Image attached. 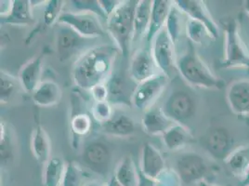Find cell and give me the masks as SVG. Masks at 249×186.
<instances>
[{"label": "cell", "mask_w": 249, "mask_h": 186, "mask_svg": "<svg viewBox=\"0 0 249 186\" xmlns=\"http://www.w3.org/2000/svg\"><path fill=\"white\" fill-rule=\"evenodd\" d=\"M174 3L181 12L186 14L188 18L203 23L213 39L218 38V25L209 15L204 2L197 0H177Z\"/></svg>", "instance_id": "obj_12"}, {"label": "cell", "mask_w": 249, "mask_h": 186, "mask_svg": "<svg viewBox=\"0 0 249 186\" xmlns=\"http://www.w3.org/2000/svg\"><path fill=\"white\" fill-rule=\"evenodd\" d=\"M156 66L152 52L147 49H140L134 53L129 64V77L137 83L144 82L160 72Z\"/></svg>", "instance_id": "obj_11"}, {"label": "cell", "mask_w": 249, "mask_h": 186, "mask_svg": "<svg viewBox=\"0 0 249 186\" xmlns=\"http://www.w3.org/2000/svg\"><path fill=\"white\" fill-rule=\"evenodd\" d=\"M151 52L160 73L166 74L170 79L177 71V57L175 43L168 35L166 27L155 37Z\"/></svg>", "instance_id": "obj_4"}, {"label": "cell", "mask_w": 249, "mask_h": 186, "mask_svg": "<svg viewBox=\"0 0 249 186\" xmlns=\"http://www.w3.org/2000/svg\"><path fill=\"white\" fill-rule=\"evenodd\" d=\"M70 3L74 9L73 11L91 13L101 19H104L105 21L108 19L100 4V0H73L70 1Z\"/></svg>", "instance_id": "obj_32"}, {"label": "cell", "mask_w": 249, "mask_h": 186, "mask_svg": "<svg viewBox=\"0 0 249 186\" xmlns=\"http://www.w3.org/2000/svg\"><path fill=\"white\" fill-rule=\"evenodd\" d=\"M83 186H107V184H104V182L95 179L89 182H87Z\"/></svg>", "instance_id": "obj_43"}, {"label": "cell", "mask_w": 249, "mask_h": 186, "mask_svg": "<svg viewBox=\"0 0 249 186\" xmlns=\"http://www.w3.org/2000/svg\"><path fill=\"white\" fill-rule=\"evenodd\" d=\"M101 130L105 134L114 137H129L135 132V122L127 114H114L109 121L101 125Z\"/></svg>", "instance_id": "obj_22"}, {"label": "cell", "mask_w": 249, "mask_h": 186, "mask_svg": "<svg viewBox=\"0 0 249 186\" xmlns=\"http://www.w3.org/2000/svg\"><path fill=\"white\" fill-rule=\"evenodd\" d=\"M91 96L93 98L94 102H104V101H108L109 97V93L108 89L105 83L99 84L96 87L90 91Z\"/></svg>", "instance_id": "obj_40"}, {"label": "cell", "mask_w": 249, "mask_h": 186, "mask_svg": "<svg viewBox=\"0 0 249 186\" xmlns=\"http://www.w3.org/2000/svg\"><path fill=\"white\" fill-rule=\"evenodd\" d=\"M177 172L182 183L192 185L206 180L210 167L208 161L197 153H186L180 155L176 161Z\"/></svg>", "instance_id": "obj_10"}, {"label": "cell", "mask_w": 249, "mask_h": 186, "mask_svg": "<svg viewBox=\"0 0 249 186\" xmlns=\"http://www.w3.org/2000/svg\"><path fill=\"white\" fill-rule=\"evenodd\" d=\"M152 7L153 1L151 0H140L138 2L134 19L133 42L138 41L142 37H146L151 22Z\"/></svg>", "instance_id": "obj_27"}, {"label": "cell", "mask_w": 249, "mask_h": 186, "mask_svg": "<svg viewBox=\"0 0 249 186\" xmlns=\"http://www.w3.org/2000/svg\"><path fill=\"white\" fill-rule=\"evenodd\" d=\"M43 55H38L25 63L19 73V81L27 93H33L40 85L43 70Z\"/></svg>", "instance_id": "obj_17"}, {"label": "cell", "mask_w": 249, "mask_h": 186, "mask_svg": "<svg viewBox=\"0 0 249 186\" xmlns=\"http://www.w3.org/2000/svg\"><path fill=\"white\" fill-rule=\"evenodd\" d=\"M241 186H249V168L246 173V175L244 176V178L241 180Z\"/></svg>", "instance_id": "obj_45"}, {"label": "cell", "mask_w": 249, "mask_h": 186, "mask_svg": "<svg viewBox=\"0 0 249 186\" xmlns=\"http://www.w3.org/2000/svg\"><path fill=\"white\" fill-rule=\"evenodd\" d=\"M83 160L95 172L105 174L111 161V150L104 143L94 141L85 146Z\"/></svg>", "instance_id": "obj_14"}, {"label": "cell", "mask_w": 249, "mask_h": 186, "mask_svg": "<svg viewBox=\"0 0 249 186\" xmlns=\"http://www.w3.org/2000/svg\"><path fill=\"white\" fill-rule=\"evenodd\" d=\"M84 179L83 170L79 166L73 161L66 162L61 186H82Z\"/></svg>", "instance_id": "obj_31"}, {"label": "cell", "mask_w": 249, "mask_h": 186, "mask_svg": "<svg viewBox=\"0 0 249 186\" xmlns=\"http://www.w3.org/2000/svg\"><path fill=\"white\" fill-rule=\"evenodd\" d=\"M64 1L62 0H51L47 1L46 7L43 14L44 23L47 26H52L57 23L60 16L62 15V8L64 6Z\"/></svg>", "instance_id": "obj_35"}, {"label": "cell", "mask_w": 249, "mask_h": 186, "mask_svg": "<svg viewBox=\"0 0 249 186\" xmlns=\"http://www.w3.org/2000/svg\"><path fill=\"white\" fill-rule=\"evenodd\" d=\"M201 144L213 158L224 161L233 151L234 138L228 129L214 126L202 137Z\"/></svg>", "instance_id": "obj_9"}, {"label": "cell", "mask_w": 249, "mask_h": 186, "mask_svg": "<svg viewBox=\"0 0 249 186\" xmlns=\"http://www.w3.org/2000/svg\"><path fill=\"white\" fill-rule=\"evenodd\" d=\"M169 78L164 74H158L144 82L138 84L131 95V104L136 109L146 112L166 90Z\"/></svg>", "instance_id": "obj_7"}, {"label": "cell", "mask_w": 249, "mask_h": 186, "mask_svg": "<svg viewBox=\"0 0 249 186\" xmlns=\"http://www.w3.org/2000/svg\"><path fill=\"white\" fill-rule=\"evenodd\" d=\"M163 142L166 148L170 151H177L188 144L193 142L194 137L191 133L190 130L186 126L182 124H177L175 123L172 125L164 134Z\"/></svg>", "instance_id": "obj_24"}, {"label": "cell", "mask_w": 249, "mask_h": 186, "mask_svg": "<svg viewBox=\"0 0 249 186\" xmlns=\"http://www.w3.org/2000/svg\"><path fill=\"white\" fill-rule=\"evenodd\" d=\"M114 177L123 186H140V171L131 156H124L116 166Z\"/></svg>", "instance_id": "obj_26"}, {"label": "cell", "mask_w": 249, "mask_h": 186, "mask_svg": "<svg viewBox=\"0 0 249 186\" xmlns=\"http://www.w3.org/2000/svg\"><path fill=\"white\" fill-rule=\"evenodd\" d=\"M0 153L1 164H9L12 160V145L10 135L8 133L5 125L1 123V140H0Z\"/></svg>", "instance_id": "obj_38"}, {"label": "cell", "mask_w": 249, "mask_h": 186, "mask_svg": "<svg viewBox=\"0 0 249 186\" xmlns=\"http://www.w3.org/2000/svg\"><path fill=\"white\" fill-rule=\"evenodd\" d=\"M245 4H244V7H245V11L246 12L248 13L249 15V0H247V1H245L244 2Z\"/></svg>", "instance_id": "obj_47"}, {"label": "cell", "mask_w": 249, "mask_h": 186, "mask_svg": "<svg viewBox=\"0 0 249 186\" xmlns=\"http://www.w3.org/2000/svg\"><path fill=\"white\" fill-rule=\"evenodd\" d=\"M16 91L14 78L7 73L1 72L0 79V101L1 104H7L11 101Z\"/></svg>", "instance_id": "obj_37"}, {"label": "cell", "mask_w": 249, "mask_h": 186, "mask_svg": "<svg viewBox=\"0 0 249 186\" xmlns=\"http://www.w3.org/2000/svg\"><path fill=\"white\" fill-rule=\"evenodd\" d=\"M62 92L60 86L54 81H42L36 90L32 93L34 103L40 107H51L60 103Z\"/></svg>", "instance_id": "obj_20"}, {"label": "cell", "mask_w": 249, "mask_h": 186, "mask_svg": "<svg viewBox=\"0 0 249 186\" xmlns=\"http://www.w3.org/2000/svg\"><path fill=\"white\" fill-rule=\"evenodd\" d=\"M197 186H216V185H214V184H211V183H209L208 181L207 180H203V181H201V182H199L197 184Z\"/></svg>", "instance_id": "obj_46"}, {"label": "cell", "mask_w": 249, "mask_h": 186, "mask_svg": "<svg viewBox=\"0 0 249 186\" xmlns=\"http://www.w3.org/2000/svg\"><path fill=\"white\" fill-rule=\"evenodd\" d=\"M154 182L155 186H181L182 184V181L176 170L167 167Z\"/></svg>", "instance_id": "obj_39"}, {"label": "cell", "mask_w": 249, "mask_h": 186, "mask_svg": "<svg viewBox=\"0 0 249 186\" xmlns=\"http://www.w3.org/2000/svg\"><path fill=\"white\" fill-rule=\"evenodd\" d=\"M186 35L188 38L196 44H202L206 37H211L203 23L190 18L186 21Z\"/></svg>", "instance_id": "obj_34"}, {"label": "cell", "mask_w": 249, "mask_h": 186, "mask_svg": "<svg viewBox=\"0 0 249 186\" xmlns=\"http://www.w3.org/2000/svg\"><path fill=\"white\" fill-rule=\"evenodd\" d=\"M108 89L109 97L108 102L114 104H131V100L128 99L126 85L124 78L117 74H113L112 76L105 83Z\"/></svg>", "instance_id": "obj_29"}, {"label": "cell", "mask_w": 249, "mask_h": 186, "mask_svg": "<svg viewBox=\"0 0 249 186\" xmlns=\"http://www.w3.org/2000/svg\"><path fill=\"white\" fill-rule=\"evenodd\" d=\"M107 186H123L118 183V181L115 179L114 175L110 178V180L107 183Z\"/></svg>", "instance_id": "obj_44"}, {"label": "cell", "mask_w": 249, "mask_h": 186, "mask_svg": "<svg viewBox=\"0 0 249 186\" xmlns=\"http://www.w3.org/2000/svg\"><path fill=\"white\" fill-rule=\"evenodd\" d=\"M225 27L224 67L249 68V54L239 36L237 24L234 20H230Z\"/></svg>", "instance_id": "obj_6"}, {"label": "cell", "mask_w": 249, "mask_h": 186, "mask_svg": "<svg viewBox=\"0 0 249 186\" xmlns=\"http://www.w3.org/2000/svg\"><path fill=\"white\" fill-rule=\"evenodd\" d=\"M91 114L97 122L101 125L104 124L114 116L112 104L108 101L94 102L91 107Z\"/></svg>", "instance_id": "obj_36"}, {"label": "cell", "mask_w": 249, "mask_h": 186, "mask_svg": "<svg viewBox=\"0 0 249 186\" xmlns=\"http://www.w3.org/2000/svg\"><path fill=\"white\" fill-rule=\"evenodd\" d=\"M85 38L72 28L61 25L56 36V50L61 61H66L76 54L86 43Z\"/></svg>", "instance_id": "obj_13"}, {"label": "cell", "mask_w": 249, "mask_h": 186, "mask_svg": "<svg viewBox=\"0 0 249 186\" xmlns=\"http://www.w3.org/2000/svg\"><path fill=\"white\" fill-rule=\"evenodd\" d=\"M119 50L116 46H94L79 55L73 67L74 85L90 92L99 84L108 81L114 74V66Z\"/></svg>", "instance_id": "obj_1"}, {"label": "cell", "mask_w": 249, "mask_h": 186, "mask_svg": "<svg viewBox=\"0 0 249 186\" xmlns=\"http://www.w3.org/2000/svg\"><path fill=\"white\" fill-rule=\"evenodd\" d=\"M35 21L30 1L13 0L11 1V11L7 16L1 17L3 23L11 25H30Z\"/></svg>", "instance_id": "obj_21"}, {"label": "cell", "mask_w": 249, "mask_h": 186, "mask_svg": "<svg viewBox=\"0 0 249 186\" xmlns=\"http://www.w3.org/2000/svg\"><path fill=\"white\" fill-rule=\"evenodd\" d=\"M142 124L146 133L156 136L164 134L175 123L164 114L162 108H153L146 111Z\"/></svg>", "instance_id": "obj_19"}, {"label": "cell", "mask_w": 249, "mask_h": 186, "mask_svg": "<svg viewBox=\"0 0 249 186\" xmlns=\"http://www.w3.org/2000/svg\"><path fill=\"white\" fill-rule=\"evenodd\" d=\"M139 1L125 0L114 10L106 21V30L124 57L129 54L134 35V19Z\"/></svg>", "instance_id": "obj_2"}, {"label": "cell", "mask_w": 249, "mask_h": 186, "mask_svg": "<svg viewBox=\"0 0 249 186\" xmlns=\"http://www.w3.org/2000/svg\"><path fill=\"white\" fill-rule=\"evenodd\" d=\"M57 23L72 28L73 31L88 39L101 37L105 35V30L99 17L91 13L63 11Z\"/></svg>", "instance_id": "obj_5"}, {"label": "cell", "mask_w": 249, "mask_h": 186, "mask_svg": "<svg viewBox=\"0 0 249 186\" xmlns=\"http://www.w3.org/2000/svg\"><path fill=\"white\" fill-rule=\"evenodd\" d=\"M140 186H155V182L148 179L140 171Z\"/></svg>", "instance_id": "obj_42"}, {"label": "cell", "mask_w": 249, "mask_h": 186, "mask_svg": "<svg viewBox=\"0 0 249 186\" xmlns=\"http://www.w3.org/2000/svg\"><path fill=\"white\" fill-rule=\"evenodd\" d=\"M177 71L188 84L203 89H221L223 84L194 52L177 58Z\"/></svg>", "instance_id": "obj_3"}, {"label": "cell", "mask_w": 249, "mask_h": 186, "mask_svg": "<svg viewBox=\"0 0 249 186\" xmlns=\"http://www.w3.org/2000/svg\"><path fill=\"white\" fill-rule=\"evenodd\" d=\"M66 162L59 156L51 157L45 164L43 172L44 186H61Z\"/></svg>", "instance_id": "obj_28"}, {"label": "cell", "mask_w": 249, "mask_h": 186, "mask_svg": "<svg viewBox=\"0 0 249 186\" xmlns=\"http://www.w3.org/2000/svg\"><path fill=\"white\" fill-rule=\"evenodd\" d=\"M224 162L229 171L242 180L249 168V145H242L233 149Z\"/></svg>", "instance_id": "obj_25"}, {"label": "cell", "mask_w": 249, "mask_h": 186, "mask_svg": "<svg viewBox=\"0 0 249 186\" xmlns=\"http://www.w3.org/2000/svg\"><path fill=\"white\" fill-rule=\"evenodd\" d=\"M173 2L167 0H155L153 1L151 22L148 32L146 34V41L151 43L156 35L166 25V19Z\"/></svg>", "instance_id": "obj_18"}, {"label": "cell", "mask_w": 249, "mask_h": 186, "mask_svg": "<svg viewBox=\"0 0 249 186\" xmlns=\"http://www.w3.org/2000/svg\"><path fill=\"white\" fill-rule=\"evenodd\" d=\"M166 161L156 146L146 143L142 153L141 172L150 180L155 181L166 169Z\"/></svg>", "instance_id": "obj_16"}, {"label": "cell", "mask_w": 249, "mask_h": 186, "mask_svg": "<svg viewBox=\"0 0 249 186\" xmlns=\"http://www.w3.org/2000/svg\"><path fill=\"white\" fill-rule=\"evenodd\" d=\"M122 1H116V0H100V4L103 8L107 17L113 12V11L121 4Z\"/></svg>", "instance_id": "obj_41"}, {"label": "cell", "mask_w": 249, "mask_h": 186, "mask_svg": "<svg viewBox=\"0 0 249 186\" xmlns=\"http://www.w3.org/2000/svg\"><path fill=\"white\" fill-rule=\"evenodd\" d=\"M180 15H181V11L177 7L175 4H173L168 13L166 25H165L166 31L175 44L179 37L180 30H181Z\"/></svg>", "instance_id": "obj_33"}, {"label": "cell", "mask_w": 249, "mask_h": 186, "mask_svg": "<svg viewBox=\"0 0 249 186\" xmlns=\"http://www.w3.org/2000/svg\"><path fill=\"white\" fill-rule=\"evenodd\" d=\"M31 150L35 158L40 164L45 165L51 159V141L45 129L40 125L32 133Z\"/></svg>", "instance_id": "obj_23"}, {"label": "cell", "mask_w": 249, "mask_h": 186, "mask_svg": "<svg viewBox=\"0 0 249 186\" xmlns=\"http://www.w3.org/2000/svg\"><path fill=\"white\" fill-rule=\"evenodd\" d=\"M92 127L90 115L80 112L73 114L70 120V129L72 130L73 138L79 139L89 133Z\"/></svg>", "instance_id": "obj_30"}, {"label": "cell", "mask_w": 249, "mask_h": 186, "mask_svg": "<svg viewBox=\"0 0 249 186\" xmlns=\"http://www.w3.org/2000/svg\"><path fill=\"white\" fill-rule=\"evenodd\" d=\"M162 110L174 123L184 125L196 113V103L190 93L176 91L166 98Z\"/></svg>", "instance_id": "obj_8"}, {"label": "cell", "mask_w": 249, "mask_h": 186, "mask_svg": "<svg viewBox=\"0 0 249 186\" xmlns=\"http://www.w3.org/2000/svg\"><path fill=\"white\" fill-rule=\"evenodd\" d=\"M226 99L233 114L240 116L249 115V79L243 78L231 83Z\"/></svg>", "instance_id": "obj_15"}]
</instances>
